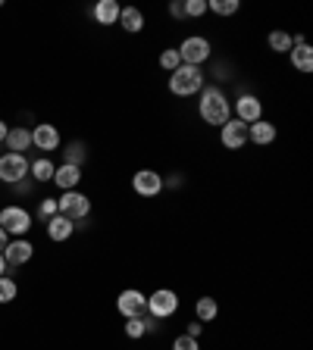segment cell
Returning <instances> with one entry per match:
<instances>
[{
    "label": "cell",
    "instance_id": "6da1fadb",
    "mask_svg": "<svg viewBox=\"0 0 313 350\" xmlns=\"http://www.w3.org/2000/svg\"><path fill=\"white\" fill-rule=\"evenodd\" d=\"M197 116L204 119L207 125H223L232 119V100L226 97V91L219 85H204L201 88V94H197Z\"/></svg>",
    "mask_w": 313,
    "mask_h": 350
},
{
    "label": "cell",
    "instance_id": "7a4b0ae2",
    "mask_svg": "<svg viewBox=\"0 0 313 350\" xmlns=\"http://www.w3.org/2000/svg\"><path fill=\"white\" fill-rule=\"evenodd\" d=\"M207 85V75L201 66H179L175 72H169V94L173 97H195L201 94V88Z\"/></svg>",
    "mask_w": 313,
    "mask_h": 350
},
{
    "label": "cell",
    "instance_id": "3957f363",
    "mask_svg": "<svg viewBox=\"0 0 313 350\" xmlns=\"http://www.w3.org/2000/svg\"><path fill=\"white\" fill-rule=\"evenodd\" d=\"M179 294L173 291V288H157L153 294H147V316H153L157 322L163 319H173L175 313H179Z\"/></svg>",
    "mask_w": 313,
    "mask_h": 350
},
{
    "label": "cell",
    "instance_id": "277c9868",
    "mask_svg": "<svg viewBox=\"0 0 313 350\" xmlns=\"http://www.w3.org/2000/svg\"><path fill=\"white\" fill-rule=\"evenodd\" d=\"M0 228H3L10 238H25V234L32 232V213L19 204L0 206Z\"/></svg>",
    "mask_w": 313,
    "mask_h": 350
},
{
    "label": "cell",
    "instance_id": "5b68a950",
    "mask_svg": "<svg viewBox=\"0 0 313 350\" xmlns=\"http://www.w3.org/2000/svg\"><path fill=\"white\" fill-rule=\"evenodd\" d=\"M175 51H179V57H182L185 66H204L213 53V44L207 41L204 35H188Z\"/></svg>",
    "mask_w": 313,
    "mask_h": 350
},
{
    "label": "cell",
    "instance_id": "8992f818",
    "mask_svg": "<svg viewBox=\"0 0 313 350\" xmlns=\"http://www.w3.org/2000/svg\"><path fill=\"white\" fill-rule=\"evenodd\" d=\"M29 166L32 160L25 153H3L0 157V182L3 185H19L22 178H29Z\"/></svg>",
    "mask_w": 313,
    "mask_h": 350
},
{
    "label": "cell",
    "instance_id": "52a82bcc",
    "mask_svg": "<svg viewBox=\"0 0 313 350\" xmlns=\"http://www.w3.org/2000/svg\"><path fill=\"white\" fill-rule=\"evenodd\" d=\"M57 206H60V213H63L66 219L82 222V219H88V213H91V197L82 194L79 188H75V191H63V194L57 197Z\"/></svg>",
    "mask_w": 313,
    "mask_h": 350
},
{
    "label": "cell",
    "instance_id": "ba28073f",
    "mask_svg": "<svg viewBox=\"0 0 313 350\" xmlns=\"http://www.w3.org/2000/svg\"><path fill=\"white\" fill-rule=\"evenodd\" d=\"M232 113L238 122L251 125V122H257V119H263V100L257 94H251V91H245V94H238L232 100Z\"/></svg>",
    "mask_w": 313,
    "mask_h": 350
},
{
    "label": "cell",
    "instance_id": "9c48e42d",
    "mask_svg": "<svg viewBox=\"0 0 313 350\" xmlns=\"http://www.w3.org/2000/svg\"><path fill=\"white\" fill-rule=\"evenodd\" d=\"M116 313L123 316V319H132V316H145V313H147V297H145V291H138V288H125V291H119V297H116Z\"/></svg>",
    "mask_w": 313,
    "mask_h": 350
},
{
    "label": "cell",
    "instance_id": "30bf717a",
    "mask_svg": "<svg viewBox=\"0 0 313 350\" xmlns=\"http://www.w3.org/2000/svg\"><path fill=\"white\" fill-rule=\"evenodd\" d=\"M132 191L138 197H157L163 194V175L157 169H138L132 175Z\"/></svg>",
    "mask_w": 313,
    "mask_h": 350
},
{
    "label": "cell",
    "instance_id": "8fae6325",
    "mask_svg": "<svg viewBox=\"0 0 313 350\" xmlns=\"http://www.w3.org/2000/svg\"><path fill=\"white\" fill-rule=\"evenodd\" d=\"M0 254H3L10 269H16V266H25V262L35 256V244H32L29 238H10V244L0 250Z\"/></svg>",
    "mask_w": 313,
    "mask_h": 350
},
{
    "label": "cell",
    "instance_id": "7c38bea8",
    "mask_svg": "<svg viewBox=\"0 0 313 350\" xmlns=\"http://www.w3.org/2000/svg\"><path fill=\"white\" fill-rule=\"evenodd\" d=\"M63 144V138H60V129L51 122H38L35 129H32V147H38V150H44V157L51 150H57V147Z\"/></svg>",
    "mask_w": 313,
    "mask_h": 350
},
{
    "label": "cell",
    "instance_id": "4fadbf2b",
    "mask_svg": "<svg viewBox=\"0 0 313 350\" xmlns=\"http://www.w3.org/2000/svg\"><path fill=\"white\" fill-rule=\"evenodd\" d=\"M219 141H223L226 150H241V147L248 144V125L238 122V119L232 116L223 129H219Z\"/></svg>",
    "mask_w": 313,
    "mask_h": 350
},
{
    "label": "cell",
    "instance_id": "5bb4252c",
    "mask_svg": "<svg viewBox=\"0 0 313 350\" xmlns=\"http://www.w3.org/2000/svg\"><path fill=\"white\" fill-rule=\"evenodd\" d=\"M276 125L270 122V119H257V122H251L248 125V141L251 144H257V147H270L273 141H276Z\"/></svg>",
    "mask_w": 313,
    "mask_h": 350
},
{
    "label": "cell",
    "instance_id": "9a60e30c",
    "mask_svg": "<svg viewBox=\"0 0 313 350\" xmlns=\"http://www.w3.org/2000/svg\"><path fill=\"white\" fill-rule=\"evenodd\" d=\"M73 232H75V222L73 219H66L63 213H57L53 219H47V238L57 241V244L60 241H69L73 238Z\"/></svg>",
    "mask_w": 313,
    "mask_h": 350
},
{
    "label": "cell",
    "instance_id": "2e32d148",
    "mask_svg": "<svg viewBox=\"0 0 313 350\" xmlns=\"http://www.w3.org/2000/svg\"><path fill=\"white\" fill-rule=\"evenodd\" d=\"M79 182H82V169L79 166L63 163V166H57V172H53V185H57L60 191H75Z\"/></svg>",
    "mask_w": 313,
    "mask_h": 350
},
{
    "label": "cell",
    "instance_id": "e0dca14e",
    "mask_svg": "<svg viewBox=\"0 0 313 350\" xmlns=\"http://www.w3.org/2000/svg\"><path fill=\"white\" fill-rule=\"evenodd\" d=\"M7 150L10 153H25L32 147V129H25V125H13V129L7 131Z\"/></svg>",
    "mask_w": 313,
    "mask_h": 350
},
{
    "label": "cell",
    "instance_id": "ac0fdd59",
    "mask_svg": "<svg viewBox=\"0 0 313 350\" xmlns=\"http://www.w3.org/2000/svg\"><path fill=\"white\" fill-rule=\"evenodd\" d=\"M91 16H95L97 25H116L119 22V3L116 0H97L91 7Z\"/></svg>",
    "mask_w": 313,
    "mask_h": 350
},
{
    "label": "cell",
    "instance_id": "d6986e66",
    "mask_svg": "<svg viewBox=\"0 0 313 350\" xmlns=\"http://www.w3.org/2000/svg\"><path fill=\"white\" fill-rule=\"evenodd\" d=\"M288 59H292V66L298 69V72H313V47L310 44H295L292 51H288Z\"/></svg>",
    "mask_w": 313,
    "mask_h": 350
},
{
    "label": "cell",
    "instance_id": "ffe728a7",
    "mask_svg": "<svg viewBox=\"0 0 313 350\" xmlns=\"http://www.w3.org/2000/svg\"><path fill=\"white\" fill-rule=\"evenodd\" d=\"M119 25L129 35H138V31H145V13L138 7H123L119 10Z\"/></svg>",
    "mask_w": 313,
    "mask_h": 350
},
{
    "label": "cell",
    "instance_id": "44dd1931",
    "mask_svg": "<svg viewBox=\"0 0 313 350\" xmlns=\"http://www.w3.org/2000/svg\"><path fill=\"white\" fill-rule=\"evenodd\" d=\"M63 163H69V166H85L88 163V144L85 141H69V144H66V150H63Z\"/></svg>",
    "mask_w": 313,
    "mask_h": 350
},
{
    "label": "cell",
    "instance_id": "7402d4cb",
    "mask_svg": "<svg viewBox=\"0 0 313 350\" xmlns=\"http://www.w3.org/2000/svg\"><path fill=\"white\" fill-rule=\"evenodd\" d=\"M53 172H57V166H53L47 157H38V160H32V166H29L32 182H53Z\"/></svg>",
    "mask_w": 313,
    "mask_h": 350
},
{
    "label": "cell",
    "instance_id": "603a6c76",
    "mask_svg": "<svg viewBox=\"0 0 313 350\" xmlns=\"http://www.w3.org/2000/svg\"><path fill=\"white\" fill-rule=\"evenodd\" d=\"M216 316H219V300H213V297L195 300V319L197 322H213Z\"/></svg>",
    "mask_w": 313,
    "mask_h": 350
},
{
    "label": "cell",
    "instance_id": "cb8c5ba5",
    "mask_svg": "<svg viewBox=\"0 0 313 350\" xmlns=\"http://www.w3.org/2000/svg\"><path fill=\"white\" fill-rule=\"evenodd\" d=\"M266 47H270L273 53H288L292 51V35H288V31H270V35H266Z\"/></svg>",
    "mask_w": 313,
    "mask_h": 350
},
{
    "label": "cell",
    "instance_id": "d4e9b609",
    "mask_svg": "<svg viewBox=\"0 0 313 350\" xmlns=\"http://www.w3.org/2000/svg\"><path fill=\"white\" fill-rule=\"evenodd\" d=\"M207 10L216 16H235L238 13V0H207Z\"/></svg>",
    "mask_w": 313,
    "mask_h": 350
},
{
    "label": "cell",
    "instance_id": "484cf974",
    "mask_svg": "<svg viewBox=\"0 0 313 350\" xmlns=\"http://www.w3.org/2000/svg\"><path fill=\"white\" fill-rule=\"evenodd\" d=\"M125 335L132 338V341H138V338L147 335V325H145V316H132V319H125Z\"/></svg>",
    "mask_w": 313,
    "mask_h": 350
},
{
    "label": "cell",
    "instance_id": "4316f807",
    "mask_svg": "<svg viewBox=\"0 0 313 350\" xmlns=\"http://www.w3.org/2000/svg\"><path fill=\"white\" fill-rule=\"evenodd\" d=\"M160 69H166V72H175L179 66H182V57H179V51L175 47H166V51H160Z\"/></svg>",
    "mask_w": 313,
    "mask_h": 350
},
{
    "label": "cell",
    "instance_id": "83f0119b",
    "mask_svg": "<svg viewBox=\"0 0 313 350\" xmlns=\"http://www.w3.org/2000/svg\"><path fill=\"white\" fill-rule=\"evenodd\" d=\"M16 294H19V284L10 275H0V304H13Z\"/></svg>",
    "mask_w": 313,
    "mask_h": 350
},
{
    "label": "cell",
    "instance_id": "f1b7e54d",
    "mask_svg": "<svg viewBox=\"0 0 313 350\" xmlns=\"http://www.w3.org/2000/svg\"><path fill=\"white\" fill-rule=\"evenodd\" d=\"M60 213V206H57V197H44L41 204H38V216L47 222V219H53Z\"/></svg>",
    "mask_w": 313,
    "mask_h": 350
},
{
    "label": "cell",
    "instance_id": "f546056e",
    "mask_svg": "<svg viewBox=\"0 0 313 350\" xmlns=\"http://www.w3.org/2000/svg\"><path fill=\"white\" fill-rule=\"evenodd\" d=\"M207 13V0H185V19H197V16Z\"/></svg>",
    "mask_w": 313,
    "mask_h": 350
},
{
    "label": "cell",
    "instance_id": "4dcf8cb0",
    "mask_svg": "<svg viewBox=\"0 0 313 350\" xmlns=\"http://www.w3.org/2000/svg\"><path fill=\"white\" fill-rule=\"evenodd\" d=\"M173 350H201V341L191 335H179L173 338Z\"/></svg>",
    "mask_w": 313,
    "mask_h": 350
},
{
    "label": "cell",
    "instance_id": "1f68e13d",
    "mask_svg": "<svg viewBox=\"0 0 313 350\" xmlns=\"http://www.w3.org/2000/svg\"><path fill=\"white\" fill-rule=\"evenodd\" d=\"M13 188H16V194L29 197L32 191H35V182H32V178H22V182H19V185H13Z\"/></svg>",
    "mask_w": 313,
    "mask_h": 350
},
{
    "label": "cell",
    "instance_id": "d6a6232c",
    "mask_svg": "<svg viewBox=\"0 0 313 350\" xmlns=\"http://www.w3.org/2000/svg\"><path fill=\"white\" fill-rule=\"evenodd\" d=\"M201 332H204V322H197V319H191L185 325V335H191V338H201Z\"/></svg>",
    "mask_w": 313,
    "mask_h": 350
},
{
    "label": "cell",
    "instance_id": "836d02e7",
    "mask_svg": "<svg viewBox=\"0 0 313 350\" xmlns=\"http://www.w3.org/2000/svg\"><path fill=\"white\" fill-rule=\"evenodd\" d=\"M169 16H173V19H185V3H179V0L169 3Z\"/></svg>",
    "mask_w": 313,
    "mask_h": 350
},
{
    "label": "cell",
    "instance_id": "e575fe53",
    "mask_svg": "<svg viewBox=\"0 0 313 350\" xmlns=\"http://www.w3.org/2000/svg\"><path fill=\"white\" fill-rule=\"evenodd\" d=\"M166 185H169V188H182V185H185V175H182V172H175L173 178H169V182L163 178V188H166Z\"/></svg>",
    "mask_w": 313,
    "mask_h": 350
},
{
    "label": "cell",
    "instance_id": "d590c367",
    "mask_svg": "<svg viewBox=\"0 0 313 350\" xmlns=\"http://www.w3.org/2000/svg\"><path fill=\"white\" fill-rule=\"evenodd\" d=\"M7 131H10V125L3 122V119H0V144H3V141H7Z\"/></svg>",
    "mask_w": 313,
    "mask_h": 350
},
{
    "label": "cell",
    "instance_id": "8d00e7d4",
    "mask_svg": "<svg viewBox=\"0 0 313 350\" xmlns=\"http://www.w3.org/2000/svg\"><path fill=\"white\" fill-rule=\"evenodd\" d=\"M7 244H10V234H7V232H3V228H0V250L7 247Z\"/></svg>",
    "mask_w": 313,
    "mask_h": 350
},
{
    "label": "cell",
    "instance_id": "74e56055",
    "mask_svg": "<svg viewBox=\"0 0 313 350\" xmlns=\"http://www.w3.org/2000/svg\"><path fill=\"white\" fill-rule=\"evenodd\" d=\"M10 272V266H7V260H3V254H0V275H7Z\"/></svg>",
    "mask_w": 313,
    "mask_h": 350
},
{
    "label": "cell",
    "instance_id": "f35d334b",
    "mask_svg": "<svg viewBox=\"0 0 313 350\" xmlns=\"http://www.w3.org/2000/svg\"><path fill=\"white\" fill-rule=\"evenodd\" d=\"M0 7H3V0H0Z\"/></svg>",
    "mask_w": 313,
    "mask_h": 350
}]
</instances>
